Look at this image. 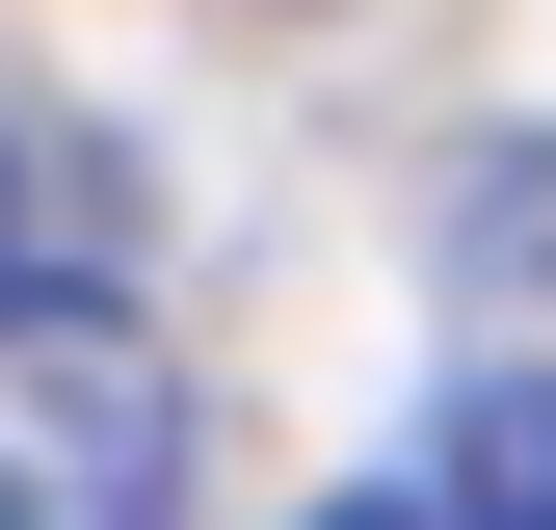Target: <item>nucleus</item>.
<instances>
[{"label": "nucleus", "instance_id": "obj_1", "mask_svg": "<svg viewBox=\"0 0 556 530\" xmlns=\"http://www.w3.org/2000/svg\"><path fill=\"white\" fill-rule=\"evenodd\" d=\"M186 345L132 292H0V530H186Z\"/></svg>", "mask_w": 556, "mask_h": 530}, {"label": "nucleus", "instance_id": "obj_2", "mask_svg": "<svg viewBox=\"0 0 556 530\" xmlns=\"http://www.w3.org/2000/svg\"><path fill=\"white\" fill-rule=\"evenodd\" d=\"M425 530H556V371H477V398H451Z\"/></svg>", "mask_w": 556, "mask_h": 530}, {"label": "nucleus", "instance_id": "obj_3", "mask_svg": "<svg viewBox=\"0 0 556 530\" xmlns=\"http://www.w3.org/2000/svg\"><path fill=\"white\" fill-rule=\"evenodd\" d=\"M53 239H80V160H53V132L0 106V292H53Z\"/></svg>", "mask_w": 556, "mask_h": 530}, {"label": "nucleus", "instance_id": "obj_4", "mask_svg": "<svg viewBox=\"0 0 556 530\" xmlns=\"http://www.w3.org/2000/svg\"><path fill=\"white\" fill-rule=\"evenodd\" d=\"M318 530H425V504H397V478H344V504H318Z\"/></svg>", "mask_w": 556, "mask_h": 530}]
</instances>
